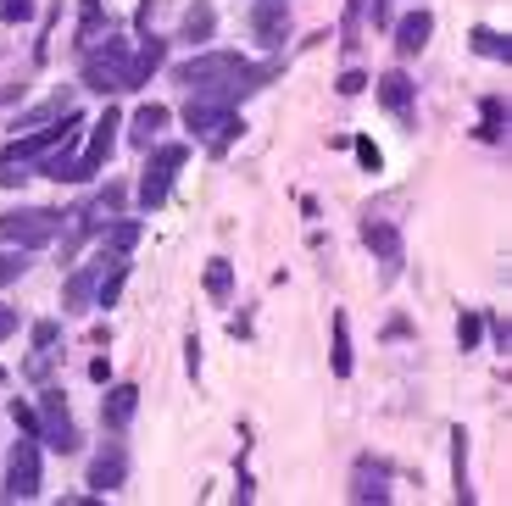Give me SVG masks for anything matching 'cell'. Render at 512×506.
I'll use <instances>...</instances> for the list:
<instances>
[{"label":"cell","mask_w":512,"mask_h":506,"mask_svg":"<svg viewBox=\"0 0 512 506\" xmlns=\"http://www.w3.org/2000/svg\"><path fill=\"white\" fill-rule=\"evenodd\" d=\"M134 412H140V390H134V384L106 390V401H101V423H106V429H128V423H134Z\"/></svg>","instance_id":"cell-13"},{"label":"cell","mask_w":512,"mask_h":506,"mask_svg":"<svg viewBox=\"0 0 512 506\" xmlns=\"http://www.w3.org/2000/svg\"><path fill=\"white\" fill-rule=\"evenodd\" d=\"M106 373H112V362H106V356H95V362H90V379L106 384Z\"/></svg>","instance_id":"cell-33"},{"label":"cell","mask_w":512,"mask_h":506,"mask_svg":"<svg viewBox=\"0 0 512 506\" xmlns=\"http://www.w3.org/2000/svg\"><path fill=\"white\" fill-rule=\"evenodd\" d=\"M457 340H462V351H468V345H479V312H462V323H457Z\"/></svg>","instance_id":"cell-29"},{"label":"cell","mask_w":512,"mask_h":506,"mask_svg":"<svg viewBox=\"0 0 512 506\" xmlns=\"http://www.w3.org/2000/svg\"><path fill=\"white\" fill-rule=\"evenodd\" d=\"M357 162L368 167V173H379V162H384V156H379V145H373V140H357Z\"/></svg>","instance_id":"cell-30"},{"label":"cell","mask_w":512,"mask_h":506,"mask_svg":"<svg viewBox=\"0 0 512 506\" xmlns=\"http://www.w3.org/2000/svg\"><path fill=\"white\" fill-rule=\"evenodd\" d=\"M0 384H6V367H0Z\"/></svg>","instance_id":"cell-35"},{"label":"cell","mask_w":512,"mask_h":506,"mask_svg":"<svg viewBox=\"0 0 512 506\" xmlns=\"http://www.w3.org/2000/svg\"><path fill=\"white\" fill-rule=\"evenodd\" d=\"M379 101L390 106L396 117H407V112H412V78H407V73H384V78H379Z\"/></svg>","instance_id":"cell-19"},{"label":"cell","mask_w":512,"mask_h":506,"mask_svg":"<svg viewBox=\"0 0 512 506\" xmlns=\"http://www.w3.org/2000/svg\"><path fill=\"white\" fill-rule=\"evenodd\" d=\"M56 345V323H34V351H51Z\"/></svg>","instance_id":"cell-31"},{"label":"cell","mask_w":512,"mask_h":506,"mask_svg":"<svg viewBox=\"0 0 512 506\" xmlns=\"http://www.w3.org/2000/svg\"><path fill=\"white\" fill-rule=\"evenodd\" d=\"M78 128H84V117L67 112L62 123L39 128V134H23V140H12L6 151H0V190H12V184H23V167L28 162H45V156L67 151V145H78Z\"/></svg>","instance_id":"cell-3"},{"label":"cell","mask_w":512,"mask_h":506,"mask_svg":"<svg viewBox=\"0 0 512 506\" xmlns=\"http://www.w3.org/2000/svg\"><path fill=\"white\" fill-rule=\"evenodd\" d=\"M12 423L23 434H39V412H34V406H23V401H12Z\"/></svg>","instance_id":"cell-28"},{"label":"cell","mask_w":512,"mask_h":506,"mask_svg":"<svg viewBox=\"0 0 512 506\" xmlns=\"http://www.w3.org/2000/svg\"><path fill=\"white\" fill-rule=\"evenodd\" d=\"M106 262H117V256H106V251H101V256H95V262H90V267H78L73 279H67V290H62V306H67V312H84V306L95 301V284H101Z\"/></svg>","instance_id":"cell-12"},{"label":"cell","mask_w":512,"mask_h":506,"mask_svg":"<svg viewBox=\"0 0 512 506\" xmlns=\"http://www.w3.org/2000/svg\"><path fill=\"white\" fill-rule=\"evenodd\" d=\"M273 67H251L240 51H201L184 67H173V84L190 89V95H218V101L240 106L256 84H268Z\"/></svg>","instance_id":"cell-1"},{"label":"cell","mask_w":512,"mask_h":506,"mask_svg":"<svg viewBox=\"0 0 512 506\" xmlns=\"http://www.w3.org/2000/svg\"><path fill=\"white\" fill-rule=\"evenodd\" d=\"M451 484H457V501L474 506V484H468V434L451 429Z\"/></svg>","instance_id":"cell-17"},{"label":"cell","mask_w":512,"mask_h":506,"mask_svg":"<svg viewBox=\"0 0 512 506\" xmlns=\"http://www.w3.org/2000/svg\"><path fill=\"white\" fill-rule=\"evenodd\" d=\"M351 501H362V506L390 501V462H379V456H357V468H351Z\"/></svg>","instance_id":"cell-9"},{"label":"cell","mask_w":512,"mask_h":506,"mask_svg":"<svg viewBox=\"0 0 512 506\" xmlns=\"http://www.w3.org/2000/svg\"><path fill=\"white\" fill-rule=\"evenodd\" d=\"M362 12H368V0H346V45H357V34H362Z\"/></svg>","instance_id":"cell-26"},{"label":"cell","mask_w":512,"mask_h":506,"mask_svg":"<svg viewBox=\"0 0 512 506\" xmlns=\"http://www.w3.org/2000/svg\"><path fill=\"white\" fill-rule=\"evenodd\" d=\"M6 334H17V312H6V306H0V340H6Z\"/></svg>","instance_id":"cell-34"},{"label":"cell","mask_w":512,"mask_h":506,"mask_svg":"<svg viewBox=\"0 0 512 506\" xmlns=\"http://www.w3.org/2000/svg\"><path fill=\"white\" fill-rule=\"evenodd\" d=\"M23 273H28V256L23 251H0V284H17V279H23Z\"/></svg>","instance_id":"cell-25"},{"label":"cell","mask_w":512,"mask_h":506,"mask_svg":"<svg viewBox=\"0 0 512 506\" xmlns=\"http://www.w3.org/2000/svg\"><path fill=\"white\" fill-rule=\"evenodd\" d=\"M123 479H128V451L123 445H106V451L90 462V490L112 495V490H123Z\"/></svg>","instance_id":"cell-11"},{"label":"cell","mask_w":512,"mask_h":506,"mask_svg":"<svg viewBox=\"0 0 512 506\" xmlns=\"http://www.w3.org/2000/svg\"><path fill=\"white\" fill-rule=\"evenodd\" d=\"M212 34H218V12H212L206 0H195L190 12H184V39H190V45H206Z\"/></svg>","instance_id":"cell-20"},{"label":"cell","mask_w":512,"mask_h":506,"mask_svg":"<svg viewBox=\"0 0 512 506\" xmlns=\"http://www.w3.org/2000/svg\"><path fill=\"white\" fill-rule=\"evenodd\" d=\"M67 228L62 212L51 206H17V212L0 217V245H17V251H39V245H51L56 234Z\"/></svg>","instance_id":"cell-4"},{"label":"cell","mask_w":512,"mask_h":506,"mask_svg":"<svg viewBox=\"0 0 512 506\" xmlns=\"http://www.w3.org/2000/svg\"><path fill=\"white\" fill-rule=\"evenodd\" d=\"M501 134H507V101H501V95H485V106H479V140L501 145Z\"/></svg>","instance_id":"cell-18"},{"label":"cell","mask_w":512,"mask_h":506,"mask_svg":"<svg viewBox=\"0 0 512 506\" xmlns=\"http://www.w3.org/2000/svg\"><path fill=\"white\" fill-rule=\"evenodd\" d=\"M229 290H234V267L223 262V256H212V262H206V295H212V301H229Z\"/></svg>","instance_id":"cell-22"},{"label":"cell","mask_w":512,"mask_h":506,"mask_svg":"<svg viewBox=\"0 0 512 506\" xmlns=\"http://www.w3.org/2000/svg\"><path fill=\"white\" fill-rule=\"evenodd\" d=\"M128 128H134L128 140L140 145V151H151V145H156V134L167 128V106H156V101H151V106H140V112L128 117Z\"/></svg>","instance_id":"cell-16"},{"label":"cell","mask_w":512,"mask_h":506,"mask_svg":"<svg viewBox=\"0 0 512 506\" xmlns=\"http://www.w3.org/2000/svg\"><path fill=\"white\" fill-rule=\"evenodd\" d=\"M0 17L6 23H28L34 17V0H0Z\"/></svg>","instance_id":"cell-27"},{"label":"cell","mask_w":512,"mask_h":506,"mask_svg":"<svg viewBox=\"0 0 512 506\" xmlns=\"http://www.w3.org/2000/svg\"><path fill=\"white\" fill-rule=\"evenodd\" d=\"M134 240H140V223H117L112 240H106V256H128V251H134Z\"/></svg>","instance_id":"cell-24"},{"label":"cell","mask_w":512,"mask_h":506,"mask_svg":"<svg viewBox=\"0 0 512 506\" xmlns=\"http://www.w3.org/2000/svg\"><path fill=\"white\" fill-rule=\"evenodd\" d=\"M429 34H435V12H407L396 23V51L401 56H418L423 45H429Z\"/></svg>","instance_id":"cell-14"},{"label":"cell","mask_w":512,"mask_h":506,"mask_svg":"<svg viewBox=\"0 0 512 506\" xmlns=\"http://www.w3.org/2000/svg\"><path fill=\"white\" fill-rule=\"evenodd\" d=\"M362 240H368V251L384 256V273L396 279V267H401V234L390 223H362Z\"/></svg>","instance_id":"cell-15"},{"label":"cell","mask_w":512,"mask_h":506,"mask_svg":"<svg viewBox=\"0 0 512 506\" xmlns=\"http://www.w3.org/2000/svg\"><path fill=\"white\" fill-rule=\"evenodd\" d=\"M39 440L51 445V451H62V456L78 451V429H73V412H67V395L62 390L39 395Z\"/></svg>","instance_id":"cell-7"},{"label":"cell","mask_w":512,"mask_h":506,"mask_svg":"<svg viewBox=\"0 0 512 506\" xmlns=\"http://www.w3.org/2000/svg\"><path fill=\"white\" fill-rule=\"evenodd\" d=\"M362 89H368V78H362V73H346V78H340V95H362Z\"/></svg>","instance_id":"cell-32"},{"label":"cell","mask_w":512,"mask_h":506,"mask_svg":"<svg viewBox=\"0 0 512 506\" xmlns=\"http://www.w3.org/2000/svg\"><path fill=\"white\" fill-rule=\"evenodd\" d=\"M117 128H123V117H117V106H106V112L95 117V128H90V140H84V151H78L73 167H67V184H84V178H95L106 162H112Z\"/></svg>","instance_id":"cell-5"},{"label":"cell","mask_w":512,"mask_h":506,"mask_svg":"<svg viewBox=\"0 0 512 506\" xmlns=\"http://www.w3.org/2000/svg\"><path fill=\"white\" fill-rule=\"evenodd\" d=\"M474 51H479V56H490V62H507L512 45H507L501 34H490V28H474Z\"/></svg>","instance_id":"cell-23"},{"label":"cell","mask_w":512,"mask_h":506,"mask_svg":"<svg viewBox=\"0 0 512 506\" xmlns=\"http://www.w3.org/2000/svg\"><path fill=\"white\" fill-rule=\"evenodd\" d=\"M251 34H256V45L279 51L284 39H290V6H284V0H256V12H251Z\"/></svg>","instance_id":"cell-10"},{"label":"cell","mask_w":512,"mask_h":506,"mask_svg":"<svg viewBox=\"0 0 512 506\" xmlns=\"http://www.w3.org/2000/svg\"><path fill=\"white\" fill-rule=\"evenodd\" d=\"M334 379H351V323L346 312H334Z\"/></svg>","instance_id":"cell-21"},{"label":"cell","mask_w":512,"mask_h":506,"mask_svg":"<svg viewBox=\"0 0 512 506\" xmlns=\"http://www.w3.org/2000/svg\"><path fill=\"white\" fill-rule=\"evenodd\" d=\"M6 495H12V501H34L39 495V440L34 434L17 440L12 456H6Z\"/></svg>","instance_id":"cell-8"},{"label":"cell","mask_w":512,"mask_h":506,"mask_svg":"<svg viewBox=\"0 0 512 506\" xmlns=\"http://www.w3.org/2000/svg\"><path fill=\"white\" fill-rule=\"evenodd\" d=\"M184 145H151V162H145V173H140V206L145 212H156V206L173 195V178H179V167H184Z\"/></svg>","instance_id":"cell-6"},{"label":"cell","mask_w":512,"mask_h":506,"mask_svg":"<svg viewBox=\"0 0 512 506\" xmlns=\"http://www.w3.org/2000/svg\"><path fill=\"white\" fill-rule=\"evenodd\" d=\"M167 62V45L162 39H140V45H123V39H106V51L84 56V84L112 95V89H140L156 67Z\"/></svg>","instance_id":"cell-2"}]
</instances>
